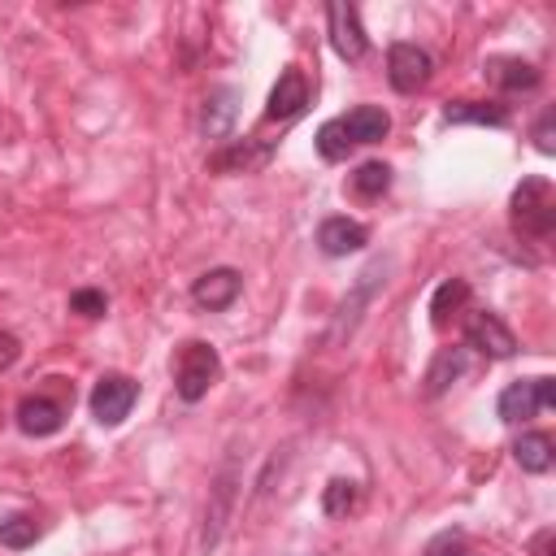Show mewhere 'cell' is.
<instances>
[{"mask_svg": "<svg viewBox=\"0 0 556 556\" xmlns=\"http://www.w3.org/2000/svg\"><path fill=\"white\" fill-rule=\"evenodd\" d=\"M508 217H513V230L526 235V239H547L556 230V191L547 178H521L513 200H508Z\"/></svg>", "mask_w": 556, "mask_h": 556, "instance_id": "cell-1", "label": "cell"}, {"mask_svg": "<svg viewBox=\"0 0 556 556\" xmlns=\"http://www.w3.org/2000/svg\"><path fill=\"white\" fill-rule=\"evenodd\" d=\"M217 378H222V356H217V348L204 343V339H187V343L178 348V356H174V391H178V400L200 404Z\"/></svg>", "mask_w": 556, "mask_h": 556, "instance_id": "cell-2", "label": "cell"}, {"mask_svg": "<svg viewBox=\"0 0 556 556\" xmlns=\"http://www.w3.org/2000/svg\"><path fill=\"white\" fill-rule=\"evenodd\" d=\"M556 404V378H517L500 391V421H530L534 413Z\"/></svg>", "mask_w": 556, "mask_h": 556, "instance_id": "cell-3", "label": "cell"}, {"mask_svg": "<svg viewBox=\"0 0 556 556\" xmlns=\"http://www.w3.org/2000/svg\"><path fill=\"white\" fill-rule=\"evenodd\" d=\"M139 400V382L126 374H100L91 387V417L100 426H122Z\"/></svg>", "mask_w": 556, "mask_h": 556, "instance_id": "cell-4", "label": "cell"}, {"mask_svg": "<svg viewBox=\"0 0 556 556\" xmlns=\"http://www.w3.org/2000/svg\"><path fill=\"white\" fill-rule=\"evenodd\" d=\"M460 334H465V348H473V352H482V356H491V361H508V356L517 352L513 330H508V326H504L495 313H486V308L465 313Z\"/></svg>", "mask_w": 556, "mask_h": 556, "instance_id": "cell-5", "label": "cell"}, {"mask_svg": "<svg viewBox=\"0 0 556 556\" xmlns=\"http://www.w3.org/2000/svg\"><path fill=\"white\" fill-rule=\"evenodd\" d=\"M430 74H434V61H430L426 48H417V43H391L387 48V83L400 96L421 91L430 83Z\"/></svg>", "mask_w": 556, "mask_h": 556, "instance_id": "cell-6", "label": "cell"}, {"mask_svg": "<svg viewBox=\"0 0 556 556\" xmlns=\"http://www.w3.org/2000/svg\"><path fill=\"white\" fill-rule=\"evenodd\" d=\"M326 30H330V48H334L343 61H361V56L369 52V39H365V30H361L356 4L330 0V4H326Z\"/></svg>", "mask_w": 556, "mask_h": 556, "instance_id": "cell-7", "label": "cell"}, {"mask_svg": "<svg viewBox=\"0 0 556 556\" xmlns=\"http://www.w3.org/2000/svg\"><path fill=\"white\" fill-rule=\"evenodd\" d=\"M239 291H243V274H239V269H230V265L204 269V274L191 282V300H195L200 308H208V313L230 308V304L239 300Z\"/></svg>", "mask_w": 556, "mask_h": 556, "instance_id": "cell-8", "label": "cell"}, {"mask_svg": "<svg viewBox=\"0 0 556 556\" xmlns=\"http://www.w3.org/2000/svg\"><path fill=\"white\" fill-rule=\"evenodd\" d=\"M304 104H308V78H304V70L287 65L265 100V122H291L304 113Z\"/></svg>", "mask_w": 556, "mask_h": 556, "instance_id": "cell-9", "label": "cell"}, {"mask_svg": "<svg viewBox=\"0 0 556 556\" xmlns=\"http://www.w3.org/2000/svg\"><path fill=\"white\" fill-rule=\"evenodd\" d=\"M382 274H387V265H382V261H374V265L361 274V282L352 287V295H343V304H339V313H334V326H330V339H334V343H339V339H348V334L356 330L361 308H365V304H369V295L378 291Z\"/></svg>", "mask_w": 556, "mask_h": 556, "instance_id": "cell-10", "label": "cell"}, {"mask_svg": "<svg viewBox=\"0 0 556 556\" xmlns=\"http://www.w3.org/2000/svg\"><path fill=\"white\" fill-rule=\"evenodd\" d=\"M235 117H239V91H235V87H217V91H208L204 113H200V130H204V139H217V143L230 139Z\"/></svg>", "mask_w": 556, "mask_h": 556, "instance_id": "cell-11", "label": "cell"}, {"mask_svg": "<svg viewBox=\"0 0 556 556\" xmlns=\"http://www.w3.org/2000/svg\"><path fill=\"white\" fill-rule=\"evenodd\" d=\"M17 426L30 439H48V434H56L65 426V408L56 400H48V395H26L17 404Z\"/></svg>", "mask_w": 556, "mask_h": 556, "instance_id": "cell-12", "label": "cell"}, {"mask_svg": "<svg viewBox=\"0 0 556 556\" xmlns=\"http://www.w3.org/2000/svg\"><path fill=\"white\" fill-rule=\"evenodd\" d=\"M443 122H452V126H508L513 113L500 100H447Z\"/></svg>", "mask_w": 556, "mask_h": 556, "instance_id": "cell-13", "label": "cell"}, {"mask_svg": "<svg viewBox=\"0 0 556 556\" xmlns=\"http://www.w3.org/2000/svg\"><path fill=\"white\" fill-rule=\"evenodd\" d=\"M365 243H369V230L352 217H326L317 226V248L326 256H348V252H361Z\"/></svg>", "mask_w": 556, "mask_h": 556, "instance_id": "cell-14", "label": "cell"}, {"mask_svg": "<svg viewBox=\"0 0 556 556\" xmlns=\"http://www.w3.org/2000/svg\"><path fill=\"white\" fill-rule=\"evenodd\" d=\"M482 74H486V83H495L500 91H534L539 78H543V74H539L530 61H521V56H486Z\"/></svg>", "mask_w": 556, "mask_h": 556, "instance_id": "cell-15", "label": "cell"}, {"mask_svg": "<svg viewBox=\"0 0 556 556\" xmlns=\"http://www.w3.org/2000/svg\"><path fill=\"white\" fill-rule=\"evenodd\" d=\"M339 126H343V135H348L352 148H356V143H382L387 130H391V117H387V109H378V104H356L352 113L339 117Z\"/></svg>", "mask_w": 556, "mask_h": 556, "instance_id": "cell-16", "label": "cell"}, {"mask_svg": "<svg viewBox=\"0 0 556 556\" xmlns=\"http://www.w3.org/2000/svg\"><path fill=\"white\" fill-rule=\"evenodd\" d=\"M465 374H469V348H439L426 369V400H439Z\"/></svg>", "mask_w": 556, "mask_h": 556, "instance_id": "cell-17", "label": "cell"}, {"mask_svg": "<svg viewBox=\"0 0 556 556\" xmlns=\"http://www.w3.org/2000/svg\"><path fill=\"white\" fill-rule=\"evenodd\" d=\"M552 456H556V447H552V434H543V430H526V434L513 443V460H517L526 473H547V469H552Z\"/></svg>", "mask_w": 556, "mask_h": 556, "instance_id": "cell-18", "label": "cell"}, {"mask_svg": "<svg viewBox=\"0 0 556 556\" xmlns=\"http://www.w3.org/2000/svg\"><path fill=\"white\" fill-rule=\"evenodd\" d=\"M465 300H469V282L465 278H443L434 287V295H430V321L434 326H447L465 308Z\"/></svg>", "mask_w": 556, "mask_h": 556, "instance_id": "cell-19", "label": "cell"}, {"mask_svg": "<svg viewBox=\"0 0 556 556\" xmlns=\"http://www.w3.org/2000/svg\"><path fill=\"white\" fill-rule=\"evenodd\" d=\"M356 504H361V486L352 478H330L326 482V491H321V513L326 517H348Z\"/></svg>", "mask_w": 556, "mask_h": 556, "instance_id": "cell-20", "label": "cell"}, {"mask_svg": "<svg viewBox=\"0 0 556 556\" xmlns=\"http://www.w3.org/2000/svg\"><path fill=\"white\" fill-rule=\"evenodd\" d=\"M387 187H391V165H382V161H365V165H356V174H352V191H356V195L378 200Z\"/></svg>", "mask_w": 556, "mask_h": 556, "instance_id": "cell-21", "label": "cell"}, {"mask_svg": "<svg viewBox=\"0 0 556 556\" xmlns=\"http://www.w3.org/2000/svg\"><path fill=\"white\" fill-rule=\"evenodd\" d=\"M35 539H39V526H35L30 513H13V517L0 521V543H4V547L22 552V547H30Z\"/></svg>", "mask_w": 556, "mask_h": 556, "instance_id": "cell-22", "label": "cell"}, {"mask_svg": "<svg viewBox=\"0 0 556 556\" xmlns=\"http://www.w3.org/2000/svg\"><path fill=\"white\" fill-rule=\"evenodd\" d=\"M317 152H321V161H348L352 139L343 135L339 117H330V122H321V126H317Z\"/></svg>", "mask_w": 556, "mask_h": 556, "instance_id": "cell-23", "label": "cell"}, {"mask_svg": "<svg viewBox=\"0 0 556 556\" xmlns=\"http://www.w3.org/2000/svg\"><path fill=\"white\" fill-rule=\"evenodd\" d=\"M104 308H109V295L104 291H96V287L70 291V313H78V317H104Z\"/></svg>", "mask_w": 556, "mask_h": 556, "instance_id": "cell-24", "label": "cell"}, {"mask_svg": "<svg viewBox=\"0 0 556 556\" xmlns=\"http://www.w3.org/2000/svg\"><path fill=\"white\" fill-rule=\"evenodd\" d=\"M261 161H265V152H252L248 139H243V143H235L230 152H217V156H213V169H252V165H261Z\"/></svg>", "mask_w": 556, "mask_h": 556, "instance_id": "cell-25", "label": "cell"}, {"mask_svg": "<svg viewBox=\"0 0 556 556\" xmlns=\"http://www.w3.org/2000/svg\"><path fill=\"white\" fill-rule=\"evenodd\" d=\"M426 556H469V552H465V534H460V530H443V534L426 547Z\"/></svg>", "mask_w": 556, "mask_h": 556, "instance_id": "cell-26", "label": "cell"}, {"mask_svg": "<svg viewBox=\"0 0 556 556\" xmlns=\"http://www.w3.org/2000/svg\"><path fill=\"white\" fill-rule=\"evenodd\" d=\"M552 122H556V113H552V109H547V113L534 122V148H539V152H547V156L556 152V139H552Z\"/></svg>", "mask_w": 556, "mask_h": 556, "instance_id": "cell-27", "label": "cell"}, {"mask_svg": "<svg viewBox=\"0 0 556 556\" xmlns=\"http://www.w3.org/2000/svg\"><path fill=\"white\" fill-rule=\"evenodd\" d=\"M17 356H22V343H17V334L0 330V374H4V369H13V365H17Z\"/></svg>", "mask_w": 556, "mask_h": 556, "instance_id": "cell-28", "label": "cell"}, {"mask_svg": "<svg viewBox=\"0 0 556 556\" xmlns=\"http://www.w3.org/2000/svg\"><path fill=\"white\" fill-rule=\"evenodd\" d=\"M552 539H556L552 530H539L534 534V556H552Z\"/></svg>", "mask_w": 556, "mask_h": 556, "instance_id": "cell-29", "label": "cell"}]
</instances>
